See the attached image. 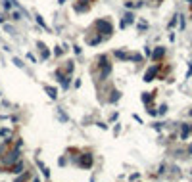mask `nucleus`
<instances>
[{"label":"nucleus","mask_w":192,"mask_h":182,"mask_svg":"<svg viewBox=\"0 0 192 182\" xmlns=\"http://www.w3.org/2000/svg\"><path fill=\"white\" fill-rule=\"evenodd\" d=\"M94 27L98 29V33H102V35L111 33V23H110V21H106V19H98L96 23H94Z\"/></svg>","instance_id":"nucleus-1"},{"label":"nucleus","mask_w":192,"mask_h":182,"mask_svg":"<svg viewBox=\"0 0 192 182\" xmlns=\"http://www.w3.org/2000/svg\"><path fill=\"white\" fill-rule=\"evenodd\" d=\"M17 157H19V152H12V153H10V157L4 159V163H12V161H16Z\"/></svg>","instance_id":"nucleus-2"},{"label":"nucleus","mask_w":192,"mask_h":182,"mask_svg":"<svg viewBox=\"0 0 192 182\" xmlns=\"http://www.w3.org/2000/svg\"><path fill=\"white\" fill-rule=\"evenodd\" d=\"M12 173H16V175H17V173H23V163H17V165L12 169Z\"/></svg>","instance_id":"nucleus-3"},{"label":"nucleus","mask_w":192,"mask_h":182,"mask_svg":"<svg viewBox=\"0 0 192 182\" xmlns=\"http://www.w3.org/2000/svg\"><path fill=\"white\" fill-rule=\"evenodd\" d=\"M90 161H92V159H90V155H85V157H83V161H81V165H83V167H88V165H90Z\"/></svg>","instance_id":"nucleus-4"},{"label":"nucleus","mask_w":192,"mask_h":182,"mask_svg":"<svg viewBox=\"0 0 192 182\" xmlns=\"http://www.w3.org/2000/svg\"><path fill=\"white\" fill-rule=\"evenodd\" d=\"M27 178H29V175H27V173H23V175H21V176H19V178L16 180V182H25Z\"/></svg>","instance_id":"nucleus-5"},{"label":"nucleus","mask_w":192,"mask_h":182,"mask_svg":"<svg viewBox=\"0 0 192 182\" xmlns=\"http://www.w3.org/2000/svg\"><path fill=\"white\" fill-rule=\"evenodd\" d=\"M48 90V94H50V98H56V90L54 88H46Z\"/></svg>","instance_id":"nucleus-6"}]
</instances>
